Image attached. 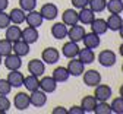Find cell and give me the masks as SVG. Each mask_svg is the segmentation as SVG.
<instances>
[{"label": "cell", "instance_id": "31", "mask_svg": "<svg viewBox=\"0 0 123 114\" xmlns=\"http://www.w3.org/2000/svg\"><path fill=\"white\" fill-rule=\"evenodd\" d=\"M105 5L107 0H89L88 2V7L94 13H101L103 10H105Z\"/></svg>", "mask_w": 123, "mask_h": 114}, {"label": "cell", "instance_id": "30", "mask_svg": "<svg viewBox=\"0 0 123 114\" xmlns=\"http://www.w3.org/2000/svg\"><path fill=\"white\" fill-rule=\"evenodd\" d=\"M105 9L110 13L120 15L123 12V0H109L107 5H105Z\"/></svg>", "mask_w": 123, "mask_h": 114}, {"label": "cell", "instance_id": "19", "mask_svg": "<svg viewBox=\"0 0 123 114\" xmlns=\"http://www.w3.org/2000/svg\"><path fill=\"white\" fill-rule=\"evenodd\" d=\"M82 41H84V45L85 47H88V48H97L98 45H100V42H101V40H100V35H97L95 32H85V35H84V38H82Z\"/></svg>", "mask_w": 123, "mask_h": 114}, {"label": "cell", "instance_id": "41", "mask_svg": "<svg viewBox=\"0 0 123 114\" xmlns=\"http://www.w3.org/2000/svg\"><path fill=\"white\" fill-rule=\"evenodd\" d=\"M51 114H68V110L63 107H56V108H53Z\"/></svg>", "mask_w": 123, "mask_h": 114}, {"label": "cell", "instance_id": "28", "mask_svg": "<svg viewBox=\"0 0 123 114\" xmlns=\"http://www.w3.org/2000/svg\"><path fill=\"white\" fill-rule=\"evenodd\" d=\"M107 22V28L110 31H119V28L123 25V19L120 15H116V13H111L109 16V19H105Z\"/></svg>", "mask_w": 123, "mask_h": 114}, {"label": "cell", "instance_id": "23", "mask_svg": "<svg viewBox=\"0 0 123 114\" xmlns=\"http://www.w3.org/2000/svg\"><path fill=\"white\" fill-rule=\"evenodd\" d=\"M78 59H79L84 64H91V63H94V60H95V53H94V50H92V48H88V47L82 48V50L79 48Z\"/></svg>", "mask_w": 123, "mask_h": 114}, {"label": "cell", "instance_id": "14", "mask_svg": "<svg viewBox=\"0 0 123 114\" xmlns=\"http://www.w3.org/2000/svg\"><path fill=\"white\" fill-rule=\"evenodd\" d=\"M57 88V82L53 79V76H41L40 79V89L44 91L45 94H51Z\"/></svg>", "mask_w": 123, "mask_h": 114}, {"label": "cell", "instance_id": "10", "mask_svg": "<svg viewBox=\"0 0 123 114\" xmlns=\"http://www.w3.org/2000/svg\"><path fill=\"white\" fill-rule=\"evenodd\" d=\"M84 35H85V28L81 26V25H78V24H75V25H72V26L68 28V38L70 41L79 42V41H82Z\"/></svg>", "mask_w": 123, "mask_h": 114}, {"label": "cell", "instance_id": "47", "mask_svg": "<svg viewBox=\"0 0 123 114\" xmlns=\"http://www.w3.org/2000/svg\"><path fill=\"white\" fill-rule=\"evenodd\" d=\"M122 72H123V64H122Z\"/></svg>", "mask_w": 123, "mask_h": 114}, {"label": "cell", "instance_id": "46", "mask_svg": "<svg viewBox=\"0 0 123 114\" xmlns=\"http://www.w3.org/2000/svg\"><path fill=\"white\" fill-rule=\"evenodd\" d=\"M2 63H3V57L0 56V66H2Z\"/></svg>", "mask_w": 123, "mask_h": 114}, {"label": "cell", "instance_id": "37", "mask_svg": "<svg viewBox=\"0 0 123 114\" xmlns=\"http://www.w3.org/2000/svg\"><path fill=\"white\" fill-rule=\"evenodd\" d=\"M10 25V18H9V13H6V10L0 12V29H6Z\"/></svg>", "mask_w": 123, "mask_h": 114}, {"label": "cell", "instance_id": "4", "mask_svg": "<svg viewBox=\"0 0 123 114\" xmlns=\"http://www.w3.org/2000/svg\"><path fill=\"white\" fill-rule=\"evenodd\" d=\"M28 72L29 75H34L37 78H41L45 73V63L38 59H32L28 61Z\"/></svg>", "mask_w": 123, "mask_h": 114}, {"label": "cell", "instance_id": "1", "mask_svg": "<svg viewBox=\"0 0 123 114\" xmlns=\"http://www.w3.org/2000/svg\"><path fill=\"white\" fill-rule=\"evenodd\" d=\"M29 104L32 107H35V108L44 107L45 104H47V94H45L44 91H41L40 88L32 91L29 94Z\"/></svg>", "mask_w": 123, "mask_h": 114}, {"label": "cell", "instance_id": "44", "mask_svg": "<svg viewBox=\"0 0 123 114\" xmlns=\"http://www.w3.org/2000/svg\"><path fill=\"white\" fill-rule=\"evenodd\" d=\"M119 32H120V38L123 40V25H122V26L119 28Z\"/></svg>", "mask_w": 123, "mask_h": 114}, {"label": "cell", "instance_id": "15", "mask_svg": "<svg viewBox=\"0 0 123 114\" xmlns=\"http://www.w3.org/2000/svg\"><path fill=\"white\" fill-rule=\"evenodd\" d=\"M25 21L28 24V26H32V28H38L41 26L43 24V16L40 13V10H31V12H26V16H25Z\"/></svg>", "mask_w": 123, "mask_h": 114}, {"label": "cell", "instance_id": "36", "mask_svg": "<svg viewBox=\"0 0 123 114\" xmlns=\"http://www.w3.org/2000/svg\"><path fill=\"white\" fill-rule=\"evenodd\" d=\"M10 110V101L7 98V95H0V114H6Z\"/></svg>", "mask_w": 123, "mask_h": 114}, {"label": "cell", "instance_id": "40", "mask_svg": "<svg viewBox=\"0 0 123 114\" xmlns=\"http://www.w3.org/2000/svg\"><path fill=\"white\" fill-rule=\"evenodd\" d=\"M68 113L69 114H84V110H82L81 105H73L68 110Z\"/></svg>", "mask_w": 123, "mask_h": 114}, {"label": "cell", "instance_id": "3", "mask_svg": "<svg viewBox=\"0 0 123 114\" xmlns=\"http://www.w3.org/2000/svg\"><path fill=\"white\" fill-rule=\"evenodd\" d=\"M59 59H60V53L54 47H47L41 53V60L45 64H56L59 61Z\"/></svg>", "mask_w": 123, "mask_h": 114}, {"label": "cell", "instance_id": "34", "mask_svg": "<svg viewBox=\"0 0 123 114\" xmlns=\"http://www.w3.org/2000/svg\"><path fill=\"white\" fill-rule=\"evenodd\" d=\"M111 107V113H116V114H123V98L122 96H117L114 98L110 104Z\"/></svg>", "mask_w": 123, "mask_h": 114}, {"label": "cell", "instance_id": "11", "mask_svg": "<svg viewBox=\"0 0 123 114\" xmlns=\"http://www.w3.org/2000/svg\"><path fill=\"white\" fill-rule=\"evenodd\" d=\"M13 105L19 111H25L26 108H29V95L26 92H18L13 98Z\"/></svg>", "mask_w": 123, "mask_h": 114}, {"label": "cell", "instance_id": "5", "mask_svg": "<svg viewBox=\"0 0 123 114\" xmlns=\"http://www.w3.org/2000/svg\"><path fill=\"white\" fill-rule=\"evenodd\" d=\"M82 78H84V84L86 86H97L101 82V75H100V72H97L94 69L84 70Z\"/></svg>", "mask_w": 123, "mask_h": 114}, {"label": "cell", "instance_id": "39", "mask_svg": "<svg viewBox=\"0 0 123 114\" xmlns=\"http://www.w3.org/2000/svg\"><path fill=\"white\" fill-rule=\"evenodd\" d=\"M88 2H89V0H72V5L76 9H82V7L88 6Z\"/></svg>", "mask_w": 123, "mask_h": 114}, {"label": "cell", "instance_id": "2", "mask_svg": "<svg viewBox=\"0 0 123 114\" xmlns=\"http://www.w3.org/2000/svg\"><path fill=\"white\" fill-rule=\"evenodd\" d=\"M97 60L103 67H111L116 64L117 57H116V53L111 51V50H103V51H100Z\"/></svg>", "mask_w": 123, "mask_h": 114}, {"label": "cell", "instance_id": "17", "mask_svg": "<svg viewBox=\"0 0 123 114\" xmlns=\"http://www.w3.org/2000/svg\"><path fill=\"white\" fill-rule=\"evenodd\" d=\"M62 22L68 26H72L75 24L79 22V18H78V12H76L73 7L72 9H66L63 13H62Z\"/></svg>", "mask_w": 123, "mask_h": 114}, {"label": "cell", "instance_id": "24", "mask_svg": "<svg viewBox=\"0 0 123 114\" xmlns=\"http://www.w3.org/2000/svg\"><path fill=\"white\" fill-rule=\"evenodd\" d=\"M25 16H26V12H24L21 7H15L10 10L9 13V18H10V24H15V25H21L25 22Z\"/></svg>", "mask_w": 123, "mask_h": 114}, {"label": "cell", "instance_id": "20", "mask_svg": "<svg viewBox=\"0 0 123 114\" xmlns=\"http://www.w3.org/2000/svg\"><path fill=\"white\" fill-rule=\"evenodd\" d=\"M51 35L56 40H63L68 37V25H65L63 22H56L51 26Z\"/></svg>", "mask_w": 123, "mask_h": 114}, {"label": "cell", "instance_id": "32", "mask_svg": "<svg viewBox=\"0 0 123 114\" xmlns=\"http://www.w3.org/2000/svg\"><path fill=\"white\" fill-rule=\"evenodd\" d=\"M94 113L95 114H111V107L107 101H100V102H97Z\"/></svg>", "mask_w": 123, "mask_h": 114}, {"label": "cell", "instance_id": "22", "mask_svg": "<svg viewBox=\"0 0 123 114\" xmlns=\"http://www.w3.org/2000/svg\"><path fill=\"white\" fill-rule=\"evenodd\" d=\"M78 18H79V22H81L82 25H89L92 21H94L95 13L86 6V7L79 9V12H78Z\"/></svg>", "mask_w": 123, "mask_h": 114}, {"label": "cell", "instance_id": "7", "mask_svg": "<svg viewBox=\"0 0 123 114\" xmlns=\"http://www.w3.org/2000/svg\"><path fill=\"white\" fill-rule=\"evenodd\" d=\"M94 96H95V100L100 102V101H107V100H110V96H111V88L109 85H104V84H98L97 86H94Z\"/></svg>", "mask_w": 123, "mask_h": 114}, {"label": "cell", "instance_id": "9", "mask_svg": "<svg viewBox=\"0 0 123 114\" xmlns=\"http://www.w3.org/2000/svg\"><path fill=\"white\" fill-rule=\"evenodd\" d=\"M3 63H5V67L7 70H19L21 66H22V57H19L15 53H10L5 57Z\"/></svg>", "mask_w": 123, "mask_h": 114}, {"label": "cell", "instance_id": "35", "mask_svg": "<svg viewBox=\"0 0 123 114\" xmlns=\"http://www.w3.org/2000/svg\"><path fill=\"white\" fill-rule=\"evenodd\" d=\"M18 3L24 12H31L37 7V0H19Z\"/></svg>", "mask_w": 123, "mask_h": 114}, {"label": "cell", "instance_id": "26", "mask_svg": "<svg viewBox=\"0 0 123 114\" xmlns=\"http://www.w3.org/2000/svg\"><path fill=\"white\" fill-rule=\"evenodd\" d=\"M97 100H95V96L94 95H86L82 98L81 101V107L84 110V113H94V108L97 105Z\"/></svg>", "mask_w": 123, "mask_h": 114}, {"label": "cell", "instance_id": "18", "mask_svg": "<svg viewBox=\"0 0 123 114\" xmlns=\"http://www.w3.org/2000/svg\"><path fill=\"white\" fill-rule=\"evenodd\" d=\"M12 53L18 54L19 57L28 56L29 54V44L25 42L24 40H18V41L12 42Z\"/></svg>", "mask_w": 123, "mask_h": 114}, {"label": "cell", "instance_id": "42", "mask_svg": "<svg viewBox=\"0 0 123 114\" xmlns=\"http://www.w3.org/2000/svg\"><path fill=\"white\" fill-rule=\"evenodd\" d=\"M7 6H9V0H0V12L6 10Z\"/></svg>", "mask_w": 123, "mask_h": 114}, {"label": "cell", "instance_id": "45", "mask_svg": "<svg viewBox=\"0 0 123 114\" xmlns=\"http://www.w3.org/2000/svg\"><path fill=\"white\" fill-rule=\"evenodd\" d=\"M119 95L123 98V85H120V89H119Z\"/></svg>", "mask_w": 123, "mask_h": 114}, {"label": "cell", "instance_id": "6", "mask_svg": "<svg viewBox=\"0 0 123 114\" xmlns=\"http://www.w3.org/2000/svg\"><path fill=\"white\" fill-rule=\"evenodd\" d=\"M40 13L43 16V19L45 21H54L57 18V15H59V9L54 3H45L41 6L40 9Z\"/></svg>", "mask_w": 123, "mask_h": 114}, {"label": "cell", "instance_id": "29", "mask_svg": "<svg viewBox=\"0 0 123 114\" xmlns=\"http://www.w3.org/2000/svg\"><path fill=\"white\" fill-rule=\"evenodd\" d=\"M22 86H25L26 91L32 92V91L40 88V79L37 76H34V75H28V76L24 78V85Z\"/></svg>", "mask_w": 123, "mask_h": 114}, {"label": "cell", "instance_id": "8", "mask_svg": "<svg viewBox=\"0 0 123 114\" xmlns=\"http://www.w3.org/2000/svg\"><path fill=\"white\" fill-rule=\"evenodd\" d=\"M69 60H70V61L68 63L66 69H68V72L70 73V76H81V75L84 73V70H85V64H84L79 59H76V57L69 59Z\"/></svg>", "mask_w": 123, "mask_h": 114}, {"label": "cell", "instance_id": "12", "mask_svg": "<svg viewBox=\"0 0 123 114\" xmlns=\"http://www.w3.org/2000/svg\"><path fill=\"white\" fill-rule=\"evenodd\" d=\"M78 53H79V47H78V42L75 41H68L63 44L62 47V54H63L66 59H73V57H78Z\"/></svg>", "mask_w": 123, "mask_h": 114}, {"label": "cell", "instance_id": "27", "mask_svg": "<svg viewBox=\"0 0 123 114\" xmlns=\"http://www.w3.org/2000/svg\"><path fill=\"white\" fill-rule=\"evenodd\" d=\"M53 79L56 80L57 84H62V82H66V80L70 78V73L68 72V69L66 67H63V66H59V67H56L54 70H53Z\"/></svg>", "mask_w": 123, "mask_h": 114}, {"label": "cell", "instance_id": "38", "mask_svg": "<svg viewBox=\"0 0 123 114\" xmlns=\"http://www.w3.org/2000/svg\"><path fill=\"white\" fill-rule=\"evenodd\" d=\"M10 91H12V86L7 82V79H0V95H9Z\"/></svg>", "mask_w": 123, "mask_h": 114}, {"label": "cell", "instance_id": "16", "mask_svg": "<svg viewBox=\"0 0 123 114\" xmlns=\"http://www.w3.org/2000/svg\"><path fill=\"white\" fill-rule=\"evenodd\" d=\"M24 73H21L19 70H9V75H7V82L10 84L12 88H21L24 85Z\"/></svg>", "mask_w": 123, "mask_h": 114}, {"label": "cell", "instance_id": "43", "mask_svg": "<svg viewBox=\"0 0 123 114\" xmlns=\"http://www.w3.org/2000/svg\"><path fill=\"white\" fill-rule=\"evenodd\" d=\"M119 53H120V56L123 57V42L120 44V47H119Z\"/></svg>", "mask_w": 123, "mask_h": 114}, {"label": "cell", "instance_id": "33", "mask_svg": "<svg viewBox=\"0 0 123 114\" xmlns=\"http://www.w3.org/2000/svg\"><path fill=\"white\" fill-rule=\"evenodd\" d=\"M12 53V41L9 40H0V56L2 57H6L7 54Z\"/></svg>", "mask_w": 123, "mask_h": 114}, {"label": "cell", "instance_id": "13", "mask_svg": "<svg viewBox=\"0 0 123 114\" xmlns=\"http://www.w3.org/2000/svg\"><path fill=\"white\" fill-rule=\"evenodd\" d=\"M40 38V34H38V28H32V26H26L25 29H22V35H21V40H24L25 42L28 44H34L37 42Z\"/></svg>", "mask_w": 123, "mask_h": 114}, {"label": "cell", "instance_id": "21", "mask_svg": "<svg viewBox=\"0 0 123 114\" xmlns=\"http://www.w3.org/2000/svg\"><path fill=\"white\" fill-rule=\"evenodd\" d=\"M91 31L92 32H95L97 35H103V34H105L107 32V22H105V19H103V18H94V21H92L91 24Z\"/></svg>", "mask_w": 123, "mask_h": 114}, {"label": "cell", "instance_id": "25", "mask_svg": "<svg viewBox=\"0 0 123 114\" xmlns=\"http://www.w3.org/2000/svg\"><path fill=\"white\" fill-rule=\"evenodd\" d=\"M21 35H22V29H21L18 25L12 24V25H9V26L6 28V40L15 42V41L21 40Z\"/></svg>", "mask_w": 123, "mask_h": 114}]
</instances>
